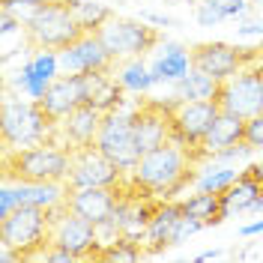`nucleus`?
<instances>
[{
	"mask_svg": "<svg viewBox=\"0 0 263 263\" xmlns=\"http://www.w3.org/2000/svg\"><path fill=\"white\" fill-rule=\"evenodd\" d=\"M129 171H123L114 164L99 147H84L72 153V167H69V180L66 189H84V185H120Z\"/></svg>",
	"mask_w": 263,
	"mask_h": 263,
	"instance_id": "nucleus-12",
	"label": "nucleus"
},
{
	"mask_svg": "<svg viewBox=\"0 0 263 263\" xmlns=\"http://www.w3.org/2000/svg\"><path fill=\"white\" fill-rule=\"evenodd\" d=\"M72 15H75V21L81 24L84 33H99V27H102V24H108L117 12L111 9V6H105V3L75 0V3H72Z\"/></svg>",
	"mask_w": 263,
	"mask_h": 263,
	"instance_id": "nucleus-22",
	"label": "nucleus"
},
{
	"mask_svg": "<svg viewBox=\"0 0 263 263\" xmlns=\"http://www.w3.org/2000/svg\"><path fill=\"white\" fill-rule=\"evenodd\" d=\"M15 87L24 93V96L42 99L45 93H48L51 81H48V78H39V75H36V72H30L27 66H21V72H18V78H15Z\"/></svg>",
	"mask_w": 263,
	"mask_h": 263,
	"instance_id": "nucleus-25",
	"label": "nucleus"
},
{
	"mask_svg": "<svg viewBox=\"0 0 263 263\" xmlns=\"http://www.w3.org/2000/svg\"><path fill=\"white\" fill-rule=\"evenodd\" d=\"M72 153L60 144L3 147L0 177L3 182H63L69 180Z\"/></svg>",
	"mask_w": 263,
	"mask_h": 263,
	"instance_id": "nucleus-3",
	"label": "nucleus"
},
{
	"mask_svg": "<svg viewBox=\"0 0 263 263\" xmlns=\"http://www.w3.org/2000/svg\"><path fill=\"white\" fill-rule=\"evenodd\" d=\"M171 105L174 99H138L135 111H129L132 129H135V138H138V147L141 153L147 149H156L174 141V123H171Z\"/></svg>",
	"mask_w": 263,
	"mask_h": 263,
	"instance_id": "nucleus-11",
	"label": "nucleus"
},
{
	"mask_svg": "<svg viewBox=\"0 0 263 263\" xmlns=\"http://www.w3.org/2000/svg\"><path fill=\"white\" fill-rule=\"evenodd\" d=\"M197 21H200L203 27H213V24H218V21H224V12H221L218 6H213L210 0H203V3L197 6Z\"/></svg>",
	"mask_w": 263,
	"mask_h": 263,
	"instance_id": "nucleus-29",
	"label": "nucleus"
},
{
	"mask_svg": "<svg viewBox=\"0 0 263 263\" xmlns=\"http://www.w3.org/2000/svg\"><path fill=\"white\" fill-rule=\"evenodd\" d=\"M213 257H218V251H203V254H197V260H213Z\"/></svg>",
	"mask_w": 263,
	"mask_h": 263,
	"instance_id": "nucleus-37",
	"label": "nucleus"
},
{
	"mask_svg": "<svg viewBox=\"0 0 263 263\" xmlns=\"http://www.w3.org/2000/svg\"><path fill=\"white\" fill-rule=\"evenodd\" d=\"M96 147L99 153H105L114 164H120L123 171H135V164L141 162V147H138V138H135V129H132L129 114L123 111H108L102 117V126H99L96 135Z\"/></svg>",
	"mask_w": 263,
	"mask_h": 263,
	"instance_id": "nucleus-10",
	"label": "nucleus"
},
{
	"mask_svg": "<svg viewBox=\"0 0 263 263\" xmlns=\"http://www.w3.org/2000/svg\"><path fill=\"white\" fill-rule=\"evenodd\" d=\"M144 21H153V24H159V27H174V24H177V21H174V18H167V15H156V12H144Z\"/></svg>",
	"mask_w": 263,
	"mask_h": 263,
	"instance_id": "nucleus-32",
	"label": "nucleus"
},
{
	"mask_svg": "<svg viewBox=\"0 0 263 263\" xmlns=\"http://www.w3.org/2000/svg\"><path fill=\"white\" fill-rule=\"evenodd\" d=\"M246 174L251 177V180H257V182L263 185V162H260V164H248V167H246Z\"/></svg>",
	"mask_w": 263,
	"mask_h": 263,
	"instance_id": "nucleus-33",
	"label": "nucleus"
},
{
	"mask_svg": "<svg viewBox=\"0 0 263 263\" xmlns=\"http://www.w3.org/2000/svg\"><path fill=\"white\" fill-rule=\"evenodd\" d=\"M215 96L221 102V111L239 114L246 120L257 117L263 111V63L254 60L236 75H230L228 81H221Z\"/></svg>",
	"mask_w": 263,
	"mask_h": 263,
	"instance_id": "nucleus-9",
	"label": "nucleus"
},
{
	"mask_svg": "<svg viewBox=\"0 0 263 263\" xmlns=\"http://www.w3.org/2000/svg\"><path fill=\"white\" fill-rule=\"evenodd\" d=\"M236 177H239V174H236L233 167H218V171H210V174L197 177V192H224Z\"/></svg>",
	"mask_w": 263,
	"mask_h": 263,
	"instance_id": "nucleus-26",
	"label": "nucleus"
},
{
	"mask_svg": "<svg viewBox=\"0 0 263 263\" xmlns=\"http://www.w3.org/2000/svg\"><path fill=\"white\" fill-rule=\"evenodd\" d=\"M246 144L251 149H263V111L246 120Z\"/></svg>",
	"mask_w": 263,
	"mask_h": 263,
	"instance_id": "nucleus-28",
	"label": "nucleus"
},
{
	"mask_svg": "<svg viewBox=\"0 0 263 263\" xmlns=\"http://www.w3.org/2000/svg\"><path fill=\"white\" fill-rule=\"evenodd\" d=\"M210 3L218 6V9L224 12V18H236L248 9V0H210Z\"/></svg>",
	"mask_w": 263,
	"mask_h": 263,
	"instance_id": "nucleus-30",
	"label": "nucleus"
},
{
	"mask_svg": "<svg viewBox=\"0 0 263 263\" xmlns=\"http://www.w3.org/2000/svg\"><path fill=\"white\" fill-rule=\"evenodd\" d=\"M260 210H263V192H260V197L251 203V213H260Z\"/></svg>",
	"mask_w": 263,
	"mask_h": 263,
	"instance_id": "nucleus-36",
	"label": "nucleus"
},
{
	"mask_svg": "<svg viewBox=\"0 0 263 263\" xmlns=\"http://www.w3.org/2000/svg\"><path fill=\"white\" fill-rule=\"evenodd\" d=\"M57 120L42 108L39 99H3L0 105V138L3 147H30L57 144Z\"/></svg>",
	"mask_w": 263,
	"mask_h": 263,
	"instance_id": "nucleus-4",
	"label": "nucleus"
},
{
	"mask_svg": "<svg viewBox=\"0 0 263 263\" xmlns=\"http://www.w3.org/2000/svg\"><path fill=\"white\" fill-rule=\"evenodd\" d=\"M239 233H242V236H257V233H263V221H251V224H246Z\"/></svg>",
	"mask_w": 263,
	"mask_h": 263,
	"instance_id": "nucleus-34",
	"label": "nucleus"
},
{
	"mask_svg": "<svg viewBox=\"0 0 263 263\" xmlns=\"http://www.w3.org/2000/svg\"><path fill=\"white\" fill-rule=\"evenodd\" d=\"M248 3H263V0H248Z\"/></svg>",
	"mask_w": 263,
	"mask_h": 263,
	"instance_id": "nucleus-38",
	"label": "nucleus"
},
{
	"mask_svg": "<svg viewBox=\"0 0 263 263\" xmlns=\"http://www.w3.org/2000/svg\"><path fill=\"white\" fill-rule=\"evenodd\" d=\"M182 218V203H174V200H164L162 206L156 210L153 221H149L147 233H144V242H147V254H159L171 246V236L180 224Z\"/></svg>",
	"mask_w": 263,
	"mask_h": 263,
	"instance_id": "nucleus-17",
	"label": "nucleus"
},
{
	"mask_svg": "<svg viewBox=\"0 0 263 263\" xmlns=\"http://www.w3.org/2000/svg\"><path fill=\"white\" fill-rule=\"evenodd\" d=\"M182 213L189 218H197L203 228H215L230 215L228 203H224V192H197L189 200H180Z\"/></svg>",
	"mask_w": 263,
	"mask_h": 263,
	"instance_id": "nucleus-18",
	"label": "nucleus"
},
{
	"mask_svg": "<svg viewBox=\"0 0 263 263\" xmlns=\"http://www.w3.org/2000/svg\"><path fill=\"white\" fill-rule=\"evenodd\" d=\"M102 117H105V111H99L96 105H90V102H81L78 108H72L60 120V126H57V135L63 138V147L69 153L84 149V147H96Z\"/></svg>",
	"mask_w": 263,
	"mask_h": 263,
	"instance_id": "nucleus-14",
	"label": "nucleus"
},
{
	"mask_svg": "<svg viewBox=\"0 0 263 263\" xmlns=\"http://www.w3.org/2000/svg\"><path fill=\"white\" fill-rule=\"evenodd\" d=\"M117 78L123 81V87H126L129 93H147L149 87L156 84V78H153V69H147V66L141 63V57H132V63L123 66Z\"/></svg>",
	"mask_w": 263,
	"mask_h": 263,
	"instance_id": "nucleus-24",
	"label": "nucleus"
},
{
	"mask_svg": "<svg viewBox=\"0 0 263 263\" xmlns=\"http://www.w3.org/2000/svg\"><path fill=\"white\" fill-rule=\"evenodd\" d=\"M69 206H36V203H18L12 213L0 215V260L21 263V260H42V254L51 248L54 224Z\"/></svg>",
	"mask_w": 263,
	"mask_h": 263,
	"instance_id": "nucleus-2",
	"label": "nucleus"
},
{
	"mask_svg": "<svg viewBox=\"0 0 263 263\" xmlns=\"http://www.w3.org/2000/svg\"><path fill=\"white\" fill-rule=\"evenodd\" d=\"M60 69L63 72H93V69H114L117 57L105 48L99 33H84L75 45L60 51Z\"/></svg>",
	"mask_w": 263,
	"mask_h": 263,
	"instance_id": "nucleus-15",
	"label": "nucleus"
},
{
	"mask_svg": "<svg viewBox=\"0 0 263 263\" xmlns=\"http://www.w3.org/2000/svg\"><path fill=\"white\" fill-rule=\"evenodd\" d=\"M263 57V45H251V48H239V45H228V42H200L189 48V60L192 69H200L206 75H213L218 81H228L230 75H236L239 69Z\"/></svg>",
	"mask_w": 263,
	"mask_h": 263,
	"instance_id": "nucleus-8",
	"label": "nucleus"
},
{
	"mask_svg": "<svg viewBox=\"0 0 263 263\" xmlns=\"http://www.w3.org/2000/svg\"><path fill=\"white\" fill-rule=\"evenodd\" d=\"M221 114V102L215 99H182L174 96L171 105V123H174V141L185 147H203L206 135L213 129L215 117Z\"/></svg>",
	"mask_w": 263,
	"mask_h": 263,
	"instance_id": "nucleus-7",
	"label": "nucleus"
},
{
	"mask_svg": "<svg viewBox=\"0 0 263 263\" xmlns=\"http://www.w3.org/2000/svg\"><path fill=\"white\" fill-rule=\"evenodd\" d=\"M39 102H42V108H45V111L60 123L72 108H78L81 102H87L84 72H66L63 78H54L51 87H48V93L39 99Z\"/></svg>",
	"mask_w": 263,
	"mask_h": 263,
	"instance_id": "nucleus-16",
	"label": "nucleus"
},
{
	"mask_svg": "<svg viewBox=\"0 0 263 263\" xmlns=\"http://www.w3.org/2000/svg\"><path fill=\"white\" fill-rule=\"evenodd\" d=\"M45 3H51V0H3V3H0V9H6V12L18 15L24 24H27V21H30V18L45 6Z\"/></svg>",
	"mask_w": 263,
	"mask_h": 263,
	"instance_id": "nucleus-27",
	"label": "nucleus"
},
{
	"mask_svg": "<svg viewBox=\"0 0 263 263\" xmlns=\"http://www.w3.org/2000/svg\"><path fill=\"white\" fill-rule=\"evenodd\" d=\"M221 81L200 72V69H192L185 78H180V96L182 99H215Z\"/></svg>",
	"mask_w": 263,
	"mask_h": 263,
	"instance_id": "nucleus-23",
	"label": "nucleus"
},
{
	"mask_svg": "<svg viewBox=\"0 0 263 263\" xmlns=\"http://www.w3.org/2000/svg\"><path fill=\"white\" fill-rule=\"evenodd\" d=\"M254 33H263V21L260 24H246V27H239V36H254Z\"/></svg>",
	"mask_w": 263,
	"mask_h": 263,
	"instance_id": "nucleus-35",
	"label": "nucleus"
},
{
	"mask_svg": "<svg viewBox=\"0 0 263 263\" xmlns=\"http://www.w3.org/2000/svg\"><path fill=\"white\" fill-rule=\"evenodd\" d=\"M239 144H246V117L221 111V114L215 117V123H213V129H210V135H206V141H203V147L215 156L221 149L239 147Z\"/></svg>",
	"mask_w": 263,
	"mask_h": 263,
	"instance_id": "nucleus-19",
	"label": "nucleus"
},
{
	"mask_svg": "<svg viewBox=\"0 0 263 263\" xmlns=\"http://www.w3.org/2000/svg\"><path fill=\"white\" fill-rule=\"evenodd\" d=\"M210 156L213 153L206 147H185L180 141H167L162 147L147 149L129 177L147 197L174 200L189 182H197V164Z\"/></svg>",
	"mask_w": 263,
	"mask_h": 263,
	"instance_id": "nucleus-1",
	"label": "nucleus"
},
{
	"mask_svg": "<svg viewBox=\"0 0 263 263\" xmlns=\"http://www.w3.org/2000/svg\"><path fill=\"white\" fill-rule=\"evenodd\" d=\"M51 246H60L66 251H72L78 260H93V254L99 251L102 239H99V224L87 221L84 215L66 210L60 215V221L54 224V236Z\"/></svg>",
	"mask_w": 263,
	"mask_h": 263,
	"instance_id": "nucleus-13",
	"label": "nucleus"
},
{
	"mask_svg": "<svg viewBox=\"0 0 263 263\" xmlns=\"http://www.w3.org/2000/svg\"><path fill=\"white\" fill-rule=\"evenodd\" d=\"M15 30H24V21L18 15H12V12H6V9H0V33L9 36V33H15Z\"/></svg>",
	"mask_w": 263,
	"mask_h": 263,
	"instance_id": "nucleus-31",
	"label": "nucleus"
},
{
	"mask_svg": "<svg viewBox=\"0 0 263 263\" xmlns=\"http://www.w3.org/2000/svg\"><path fill=\"white\" fill-rule=\"evenodd\" d=\"M189 72H192V60H189V51L180 45H167L164 54L159 57V63L153 66L156 81H180Z\"/></svg>",
	"mask_w": 263,
	"mask_h": 263,
	"instance_id": "nucleus-21",
	"label": "nucleus"
},
{
	"mask_svg": "<svg viewBox=\"0 0 263 263\" xmlns=\"http://www.w3.org/2000/svg\"><path fill=\"white\" fill-rule=\"evenodd\" d=\"M75 0H51L24 24V42L33 51H63L84 36L72 15Z\"/></svg>",
	"mask_w": 263,
	"mask_h": 263,
	"instance_id": "nucleus-5",
	"label": "nucleus"
},
{
	"mask_svg": "<svg viewBox=\"0 0 263 263\" xmlns=\"http://www.w3.org/2000/svg\"><path fill=\"white\" fill-rule=\"evenodd\" d=\"M99 39L120 60V57H144V54H149L153 48L162 45L164 33L159 27H149L144 18L114 15L108 24L99 27Z\"/></svg>",
	"mask_w": 263,
	"mask_h": 263,
	"instance_id": "nucleus-6",
	"label": "nucleus"
},
{
	"mask_svg": "<svg viewBox=\"0 0 263 263\" xmlns=\"http://www.w3.org/2000/svg\"><path fill=\"white\" fill-rule=\"evenodd\" d=\"M144 257V246L138 236H129V233H117L111 236L108 242H102L99 251L93 254V260H102V263H132V260H141Z\"/></svg>",
	"mask_w": 263,
	"mask_h": 263,
	"instance_id": "nucleus-20",
	"label": "nucleus"
}]
</instances>
